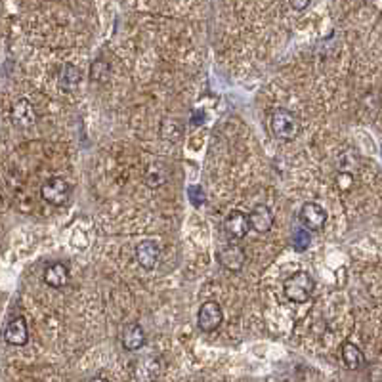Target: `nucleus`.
<instances>
[{
	"label": "nucleus",
	"instance_id": "obj_1",
	"mask_svg": "<svg viewBox=\"0 0 382 382\" xmlns=\"http://www.w3.org/2000/svg\"><path fill=\"white\" fill-rule=\"evenodd\" d=\"M270 130L274 134L276 140L281 142H293L296 136L300 134V121L294 115L293 111L277 107L276 111L270 115Z\"/></svg>",
	"mask_w": 382,
	"mask_h": 382
},
{
	"label": "nucleus",
	"instance_id": "obj_2",
	"mask_svg": "<svg viewBox=\"0 0 382 382\" xmlns=\"http://www.w3.org/2000/svg\"><path fill=\"white\" fill-rule=\"evenodd\" d=\"M313 289H315V281L308 272H294L283 283L285 296L294 304L308 302L313 294Z\"/></svg>",
	"mask_w": 382,
	"mask_h": 382
},
{
	"label": "nucleus",
	"instance_id": "obj_3",
	"mask_svg": "<svg viewBox=\"0 0 382 382\" xmlns=\"http://www.w3.org/2000/svg\"><path fill=\"white\" fill-rule=\"evenodd\" d=\"M40 195L46 203L52 206H63L71 199V186L69 182L63 178H48L40 187Z\"/></svg>",
	"mask_w": 382,
	"mask_h": 382
},
{
	"label": "nucleus",
	"instance_id": "obj_4",
	"mask_svg": "<svg viewBox=\"0 0 382 382\" xmlns=\"http://www.w3.org/2000/svg\"><path fill=\"white\" fill-rule=\"evenodd\" d=\"M216 260L228 272H241L245 267V262H247V254H245V250L239 243L231 241V243H226L216 250Z\"/></svg>",
	"mask_w": 382,
	"mask_h": 382
},
{
	"label": "nucleus",
	"instance_id": "obj_5",
	"mask_svg": "<svg viewBox=\"0 0 382 382\" xmlns=\"http://www.w3.org/2000/svg\"><path fill=\"white\" fill-rule=\"evenodd\" d=\"M224 313L222 306L216 300H208V302L201 304L199 313H197V327L203 333H214L222 325Z\"/></svg>",
	"mask_w": 382,
	"mask_h": 382
},
{
	"label": "nucleus",
	"instance_id": "obj_6",
	"mask_svg": "<svg viewBox=\"0 0 382 382\" xmlns=\"http://www.w3.org/2000/svg\"><path fill=\"white\" fill-rule=\"evenodd\" d=\"M250 231L249 218L241 211H230L224 218V233L230 241H241L247 237Z\"/></svg>",
	"mask_w": 382,
	"mask_h": 382
},
{
	"label": "nucleus",
	"instance_id": "obj_7",
	"mask_svg": "<svg viewBox=\"0 0 382 382\" xmlns=\"http://www.w3.org/2000/svg\"><path fill=\"white\" fill-rule=\"evenodd\" d=\"M300 222L308 231H321L323 226L327 224V218L329 214L327 211L318 203H304L302 208H300V214H298Z\"/></svg>",
	"mask_w": 382,
	"mask_h": 382
},
{
	"label": "nucleus",
	"instance_id": "obj_8",
	"mask_svg": "<svg viewBox=\"0 0 382 382\" xmlns=\"http://www.w3.org/2000/svg\"><path fill=\"white\" fill-rule=\"evenodd\" d=\"M10 119H12V125L18 126V128H33L38 121V115H36L35 106L29 102V99H18L14 106H12V111H10Z\"/></svg>",
	"mask_w": 382,
	"mask_h": 382
},
{
	"label": "nucleus",
	"instance_id": "obj_9",
	"mask_svg": "<svg viewBox=\"0 0 382 382\" xmlns=\"http://www.w3.org/2000/svg\"><path fill=\"white\" fill-rule=\"evenodd\" d=\"M134 256H136V262L143 267V270H155L159 266L160 260V247L157 241L145 239L142 241L136 250H134Z\"/></svg>",
	"mask_w": 382,
	"mask_h": 382
},
{
	"label": "nucleus",
	"instance_id": "obj_10",
	"mask_svg": "<svg viewBox=\"0 0 382 382\" xmlns=\"http://www.w3.org/2000/svg\"><path fill=\"white\" fill-rule=\"evenodd\" d=\"M247 218H249L250 230L256 231L260 235L267 233V231L274 228V224H276V216H274L272 208H270L267 204H256V206L247 214Z\"/></svg>",
	"mask_w": 382,
	"mask_h": 382
},
{
	"label": "nucleus",
	"instance_id": "obj_11",
	"mask_svg": "<svg viewBox=\"0 0 382 382\" xmlns=\"http://www.w3.org/2000/svg\"><path fill=\"white\" fill-rule=\"evenodd\" d=\"M145 338L147 337H145V331H143L142 325L128 323L123 327V333H121V344L126 352H138L145 344Z\"/></svg>",
	"mask_w": 382,
	"mask_h": 382
},
{
	"label": "nucleus",
	"instance_id": "obj_12",
	"mask_svg": "<svg viewBox=\"0 0 382 382\" xmlns=\"http://www.w3.org/2000/svg\"><path fill=\"white\" fill-rule=\"evenodd\" d=\"M4 340L10 346H25L29 342V329L23 318H14L4 329Z\"/></svg>",
	"mask_w": 382,
	"mask_h": 382
},
{
	"label": "nucleus",
	"instance_id": "obj_13",
	"mask_svg": "<svg viewBox=\"0 0 382 382\" xmlns=\"http://www.w3.org/2000/svg\"><path fill=\"white\" fill-rule=\"evenodd\" d=\"M43 281L52 289H62L69 283V267L65 266L63 262H52L45 267L43 274Z\"/></svg>",
	"mask_w": 382,
	"mask_h": 382
},
{
	"label": "nucleus",
	"instance_id": "obj_14",
	"mask_svg": "<svg viewBox=\"0 0 382 382\" xmlns=\"http://www.w3.org/2000/svg\"><path fill=\"white\" fill-rule=\"evenodd\" d=\"M340 352H342V361L346 365L350 371H359L365 365V356L363 352L359 350V346H356L354 342L344 340L340 344Z\"/></svg>",
	"mask_w": 382,
	"mask_h": 382
},
{
	"label": "nucleus",
	"instance_id": "obj_15",
	"mask_svg": "<svg viewBox=\"0 0 382 382\" xmlns=\"http://www.w3.org/2000/svg\"><path fill=\"white\" fill-rule=\"evenodd\" d=\"M184 130H186L184 121H180L176 117L163 119V123H160V138H163L165 142H180L182 136H184Z\"/></svg>",
	"mask_w": 382,
	"mask_h": 382
},
{
	"label": "nucleus",
	"instance_id": "obj_16",
	"mask_svg": "<svg viewBox=\"0 0 382 382\" xmlns=\"http://www.w3.org/2000/svg\"><path fill=\"white\" fill-rule=\"evenodd\" d=\"M58 79H60V88L73 92L80 84V80H82V71L73 63H65Z\"/></svg>",
	"mask_w": 382,
	"mask_h": 382
},
{
	"label": "nucleus",
	"instance_id": "obj_17",
	"mask_svg": "<svg viewBox=\"0 0 382 382\" xmlns=\"http://www.w3.org/2000/svg\"><path fill=\"white\" fill-rule=\"evenodd\" d=\"M169 180V167L165 163H153L145 170V182L150 187H160Z\"/></svg>",
	"mask_w": 382,
	"mask_h": 382
},
{
	"label": "nucleus",
	"instance_id": "obj_18",
	"mask_svg": "<svg viewBox=\"0 0 382 382\" xmlns=\"http://www.w3.org/2000/svg\"><path fill=\"white\" fill-rule=\"evenodd\" d=\"M109 75H111V67H109V63L104 62L102 58L92 63V67H90V79H92V82L104 84V82H107V79H109Z\"/></svg>",
	"mask_w": 382,
	"mask_h": 382
},
{
	"label": "nucleus",
	"instance_id": "obj_19",
	"mask_svg": "<svg viewBox=\"0 0 382 382\" xmlns=\"http://www.w3.org/2000/svg\"><path fill=\"white\" fill-rule=\"evenodd\" d=\"M310 231L306 230V228H298V230L293 233V249L296 250V252H304V250L310 247Z\"/></svg>",
	"mask_w": 382,
	"mask_h": 382
},
{
	"label": "nucleus",
	"instance_id": "obj_20",
	"mask_svg": "<svg viewBox=\"0 0 382 382\" xmlns=\"http://www.w3.org/2000/svg\"><path fill=\"white\" fill-rule=\"evenodd\" d=\"M187 197L193 206H203L206 203V195H204V189L201 186H189L187 187Z\"/></svg>",
	"mask_w": 382,
	"mask_h": 382
},
{
	"label": "nucleus",
	"instance_id": "obj_21",
	"mask_svg": "<svg viewBox=\"0 0 382 382\" xmlns=\"http://www.w3.org/2000/svg\"><path fill=\"white\" fill-rule=\"evenodd\" d=\"M311 0H289V4H291V8L296 10V12H302L310 6Z\"/></svg>",
	"mask_w": 382,
	"mask_h": 382
}]
</instances>
